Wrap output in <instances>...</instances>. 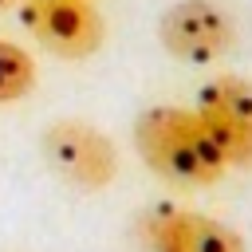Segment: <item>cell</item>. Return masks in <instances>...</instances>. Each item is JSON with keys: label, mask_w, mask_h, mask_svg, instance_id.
I'll use <instances>...</instances> for the list:
<instances>
[{"label": "cell", "mask_w": 252, "mask_h": 252, "mask_svg": "<svg viewBox=\"0 0 252 252\" xmlns=\"http://www.w3.org/2000/svg\"><path fill=\"white\" fill-rule=\"evenodd\" d=\"M43 161L75 189L98 193L118 177V146L87 118H55L39 134Z\"/></svg>", "instance_id": "2"}, {"label": "cell", "mask_w": 252, "mask_h": 252, "mask_svg": "<svg viewBox=\"0 0 252 252\" xmlns=\"http://www.w3.org/2000/svg\"><path fill=\"white\" fill-rule=\"evenodd\" d=\"M134 150L146 161V169L169 185L205 189L228 173L217 142L189 106H146L134 118Z\"/></svg>", "instance_id": "1"}, {"label": "cell", "mask_w": 252, "mask_h": 252, "mask_svg": "<svg viewBox=\"0 0 252 252\" xmlns=\"http://www.w3.org/2000/svg\"><path fill=\"white\" fill-rule=\"evenodd\" d=\"M35 79H39V71H35L32 51H24L12 39H0V106L28 98L35 91Z\"/></svg>", "instance_id": "7"}, {"label": "cell", "mask_w": 252, "mask_h": 252, "mask_svg": "<svg viewBox=\"0 0 252 252\" xmlns=\"http://www.w3.org/2000/svg\"><path fill=\"white\" fill-rule=\"evenodd\" d=\"M142 244L146 252H248L232 224L177 205H158L142 217Z\"/></svg>", "instance_id": "6"}, {"label": "cell", "mask_w": 252, "mask_h": 252, "mask_svg": "<svg viewBox=\"0 0 252 252\" xmlns=\"http://www.w3.org/2000/svg\"><path fill=\"white\" fill-rule=\"evenodd\" d=\"M16 4H20V0H0V12H4V8H16Z\"/></svg>", "instance_id": "8"}, {"label": "cell", "mask_w": 252, "mask_h": 252, "mask_svg": "<svg viewBox=\"0 0 252 252\" xmlns=\"http://www.w3.org/2000/svg\"><path fill=\"white\" fill-rule=\"evenodd\" d=\"M165 55L189 67L220 63L236 43V24L217 0H173L158 20Z\"/></svg>", "instance_id": "4"}, {"label": "cell", "mask_w": 252, "mask_h": 252, "mask_svg": "<svg viewBox=\"0 0 252 252\" xmlns=\"http://www.w3.org/2000/svg\"><path fill=\"white\" fill-rule=\"evenodd\" d=\"M24 32L55 59H91L106 43V20L94 0H20Z\"/></svg>", "instance_id": "3"}, {"label": "cell", "mask_w": 252, "mask_h": 252, "mask_svg": "<svg viewBox=\"0 0 252 252\" xmlns=\"http://www.w3.org/2000/svg\"><path fill=\"white\" fill-rule=\"evenodd\" d=\"M197 118L228 169H252V79L217 75L197 91Z\"/></svg>", "instance_id": "5"}]
</instances>
